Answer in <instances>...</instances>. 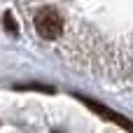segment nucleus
<instances>
[{"label":"nucleus","mask_w":133,"mask_h":133,"mask_svg":"<svg viewBox=\"0 0 133 133\" xmlns=\"http://www.w3.org/2000/svg\"><path fill=\"white\" fill-rule=\"evenodd\" d=\"M33 23H35L37 35L42 40H49V42L51 40H58L61 33H63V19L56 12V7H42V9H37Z\"/></svg>","instance_id":"f257e3e1"},{"label":"nucleus","mask_w":133,"mask_h":133,"mask_svg":"<svg viewBox=\"0 0 133 133\" xmlns=\"http://www.w3.org/2000/svg\"><path fill=\"white\" fill-rule=\"evenodd\" d=\"M91 112H96L98 117H103L105 122H110V124H117L119 129H124L126 133H133V122L131 119H126L124 115H119V112H115V110H110L108 105H103V103H98V101H91V98H79Z\"/></svg>","instance_id":"f03ea898"},{"label":"nucleus","mask_w":133,"mask_h":133,"mask_svg":"<svg viewBox=\"0 0 133 133\" xmlns=\"http://www.w3.org/2000/svg\"><path fill=\"white\" fill-rule=\"evenodd\" d=\"M2 23H5V28L9 30V33H16L19 28H16V21H14V16H12V12H7L5 16H2Z\"/></svg>","instance_id":"7ed1b4c3"}]
</instances>
